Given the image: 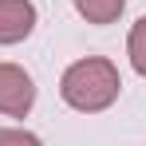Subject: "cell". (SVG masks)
<instances>
[{
	"label": "cell",
	"mask_w": 146,
	"mask_h": 146,
	"mask_svg": "<svg viewBox=\"0 0 146 146\" xmlns=\"http://www.w3.org/2000/svg\"><path fill=\"white\" fill-rule=\"evenodd\" d=\"M36 103V83L24 67L16 63H0V115H12V119H24Z\"/></svg>",
	"instance_id": "2"
},
{
	"label": "cell",
	"mask_w": 146,
	"mask_h": 146,
	"mask_svg": "<svg viewBox=\"0 0 146 146\" xmlns=\"http://www.w3.org/2000/svg\"><path fill=\"white\" fill-rule=\"evenodd\" d=\"M71 4L87 24H115L126 8V0H71Z\"/></svg>",
	"instance_id": "4"
},
{
	"label": "cell",
	"mask_w": 146,
	"mask_h": 146,
	"mask_svg": "<svg viewBox=\"0 0 146 146\" xmlns=\"http://www.w3.org/2000/svg\"><path fill=\"white\" fill-rule=\"evenodd\" d=\"M126 55H130V67L146 79V16L130 28V40H126Z\"/></svg>",
	"instance_id": "5"
},
{
	"label": "cell",
	"mask_w": 146,
	"mask_h": 146,
	"mask_svg": "<svg viewBox=\"0 0 146 146\" xmlns=\"http://www.w3.org/2000/svg\"><path fill=\"white\" fill-rule=\"evenodd\" d=\"M122 91L119 67L103 55H87V59H75L71 67L59 79V95L67 107L83 111V115H95V111H107Z\"/></svg>",
	"instance_id": "1"
},
{
	"label": "cell",
	"mask_w": 146,
	"mask_h": 146,
	"mask_svg": "<svg viewBox=\"0 0 146 146\" xmlns=\"http://www.w3.org/2000/svg\"><path fill=\"white\" fill-rule=\"evenodd\" d=\"M0 146H44L32 130H16V126H0Z\"/></svg>",
	"instance_id": "6"
},
{
	"label": "cell",
	"mask_w": 146,
	"mask_h": 146,
	"mask_svg": "<svg viewBox=\"0 0 146 146\" xmlns=\"http://www.w3.org/2000/svg\"><path fill=\"white\" fill-rule=\"evenodd\" d=\"M36 28L32 0H0V44H20Z\"/></svg>",
	"instance_id": "3"
}]
</instances>
